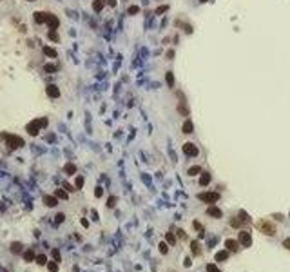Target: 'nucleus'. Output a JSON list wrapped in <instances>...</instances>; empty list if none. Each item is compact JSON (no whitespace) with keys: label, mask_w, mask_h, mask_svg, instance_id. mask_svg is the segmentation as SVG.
Instances as JSON below:
<instances>
[{"label":"nucleus","mask_w":290,"mask_h":272,"mask_svg":"<svg viewBox=\"0 0 290 272\" xmlns=\"http://www.w3.org/2000/svg\"><path fill=\"white\" fill-rule=\"evenodd\" d=\"M33 18H34L36 24H47L49 29H58V25H60L58 16H54V15H51V13H45V11H34V13H33Z\"/></svg>","instance_id":"obj_1"},{"label":"nucleus","mask_w":290,"mask_h":272,"mask_svg":"<svg viewBox=\"0 0 290 272\" xmlns=\"http://www.w3.org/2000/svg\"><path fill=\"white\" fill-rule=\"evenodd\" d=\"M45 125H47V118H38V120L27 123V133H31L33 136H36L38 131H40L42 127H45Z\"/></svg>","instance_id":"obj_2"},{"label":"nucleus","mask_w":290,"mask_h":272,"mask_svg":"<svg viewBox=\"0 0 290 272\" xmlns=\"http://www.w3.org/2000/svg\"><path fill=\"white\" fill-rule=\"evenodd\" d=\"M258 227H259V231H261L263 234H267V236H274V234H276V225L270 223V221H267V220H261V221L258 223Z\"/></svg>","instance_id":"obj_3"},{"label":"nucleus","mask_w":290,"mask_h":272,"mask_svg":"<svg viewBox=\"0 0 290 272\" xmlns=\"http://www.w3.org/2000/svg\"><path fill=\"white\" fill-rule=\"evenodd\" d=\"M198 200L212 205V203H216V202L220 200V192H200V194H198Z\"/></svg>","instance_id":"obj_4"},{"label":"nucleus","mask_w":290,"mask_h":272,"mask_svg":"<svg viewBox=\"0 0 290 272\" xmlns=\"http://www.w3.org/2000/svg\"><path fill=\"white\" fill-rule=\"evenodd\" d=\"M4 138L7 140V143H9V147H11V149H18V147H22V145H24L22 138H18V136H11V134H5Z\"/></svg>","instance_id":"obj_5"},{"label":"nucleus","mask_w":290,"mask_h":272,"mask_svg":"<svg viewBox=\"0 0 290 272\" xmlns=\"http://www.w3.org/2000/svg\"><path fill=\"white\" fill-rule=\"evenodd\" d=\"M238 241H239L243 247H250V243H252L250 232H247V231H241V232H239V236H238Z\"/></svg>","instance_id":"obj_6"},{"label":"nucleus","mask_w":290,"mask_h":272,"mask_svg":"<svg viewBox=\"0 0 290 272\" xmlns=\"http://www.w3.org/2000/svg\"><path fill=\"white\" fill-rule=\"evenodd\" d=\"M183 152H185L187 156H196V154H198V147H196L192 142H187V143H183Z\"/></svg>","instance_id":"obj_7"},{"label":"nucleus","mask_w":290,"mask_h":272,"mask_svg":"<svg viewBox=\"0 0 290 272\" xmlns=\"http://www.w3.org/2000/svg\"><path fill=\"white\" fill-rule=\"evenodd\" d=\"M207 214H209L210 218H216V220H220V218L223 216L221 209H218L216 205H209V207H207Z\"/></svg>","instance_id":"obj_8"},{"label":"nucleus","mask_w":290,"mask_h":272,"mask_svg":"<svg viewBox=\"0 0 290 272\" xmlns=\"http://www.w3.org/2000/svg\"><path fill=\"white\" fill-rule=\"evenodd\" d=\"M45 93H47V96H51V98H58V96H60V89H58L56 85H53V84L45 87Z\"/></svg>","instance_id":"obj_9"},{"label":"nucleus","mask_w":290,"mask_h":272,"mask_svg":"<svg viewBox=\"0 0 290 272\" xmlns=\"http://www.w3.org/2000/svg\"><path fill=\"white\" fill-rule=\"evenodd\" d=\"M225 247H227V251L236 252V251H238V247H239V241H236V240L229 238V240H225Z\"/></svg>","instance_id":"obj_10"},{"label":"nucleus","mask_w":290,"mask_h":272,"mask_svg":"<svg viewBox=\"0 0 290 272\" xmlns=\"http://www.w3.org/2000/svg\"><path fill=\"white\" fill-rule=\"evenodd\" d=\"M181 131H183L185 134H191V133L194 131V123H192V120H185V122H183V125H181Z\"/></svg>","instance_id":"obj_11"},{"label":"nucleus","mask_w":290,"mask_h":272,"mask_svg":"<svg viewBox=\"0 0 290 272\" xmlns=\"http://www.w3.org/2000/svg\"><path fill=\"white\" fill-rule=\"evenodd\" d=\"M210 183V174L209 172H201V176H200V185L201 187H207Z\"/></svg>","instance_id":"obj_12"},{"label":"nucleus","mask_w":290,"mask_h":272,"mask_svg":"<svg viewBox=\"0 0 290 272\" xmlns=\"http://www.w3.org/2000/svg\"><path fill=\"white\" fill-rule=\"evenodd\" d=\"M191 251H192V254H194V256H200V254H201L200 241H192V243H191Z\"/></svg>","instance_id":"obj_13"},{"label":"nucleus","mask_w":290,"mask_h":272,"mask_svg":"<svg viewBox=\"0 0 290 272\" xmlns=\"http://www.w3.org/2000/svg\"><path fill=\"white\" fill-rule=\"evenodd\" d=\"M103 5H105L103 0H94V2H93V9H94L96 13H100V11L103 9Z\"/></svg>","instance_id":"obj_14"},{"label":"nucleus","mask_w":290,"mask_h":272,"mask_svg":"<svg viewBox=\"0 0 290 272\" xmlns=\"http://www.w3.org/2000/svg\"><path fill=\"white\" fill-rule=\"evenodd\" d=\"M227 258H229V252H227V251H220V252L214 256V260H216V261H225Z\"/></svg>","instance_id":"obj_15"},{"label":"nucleus","mask_w":290,"mask_h":272,"mask_svg":"<svg viewBox=\"0 0 290 272\" xmlns=\"http://www.w3.org/2000/svg\"><path fill=\"white\" fill-rule=\"evenodd\" d=\"M239 221H241V225H247V223H250V218L247 216V212H245V211H241V212H239Z\"/></svg>","instance_id":"obj_16"},{"label":"nucleus","mask_w":290,"mask_h":272,"mask_svg":"<svg viewBox=\"0 0 290 272\" xmlns=\"http://www.w3.org/2000/svg\"><path fill=\"white\" fill-rule=\"evenodd\" d=\"M44 53H45L47 56H51V58H56V54H58V53H56L54 49H51V47H47V45L44 47Z\"/></svg>","instance_id":"obj_17"},{"label":"nucleus","mask_w":290,"mask_h":272,"mask_svg":"<svg viewBox=\"0 0 290 272\" xmlns=\"http://www.w3.org/2000/svg\"><path fill=\"white\" fill-rule=\"evenodd\" d=\"M192 225H194V229L200 232V238H203V236H205V232H203V227H201V223H200V221H192Z\"/></svg>","instance_id":"obj_18"},{"label":"nucleus","mask_w":290,"mask_h":272,"mask_svg":"<svg viewBox=\"0 0 290 272\" xmlns=\"http://www.w3.org/2000/svg\"><path fill=\"white\" fill-rule=\"evenodd\" d=\"M165 240H167L169 245H174V243H176V236H174L172 232H167V234H165Z\"/></svg>","instance_id":"obj_19"},{"label":"nucleus","mask_w":290,"mask_h":272,"mask_svg":"<svg viewBox=\"0 0 290 272\" xmlns=\"http://www.w3.org/2000/svg\"><path fill=\"white\" fill-rule=\"evenodd\" d=\"M165 80H167L169 87H174V74H172V73H167V74H165Z\"/></svg>","instance_id":"obj_20"},{"label":"nucleus","mask_w":290,"mask_h":272,"mask_svg":"<svg viewBox=\"0 0 290 272\" xmlns=\"http://www.w3.org/2000/svg\"><path fill=\"white\" fill-rule=\"evenodd\" d=\"M178 113H181L183 116H189V109H187V105H185V102H181V105L178 107Z\"/></svg>","instance_id":"obj_21"},{"label":"nucleus","mask_w":290,"mask_h":272,"mask_svg":"<svg viewBox=\"0 0 290 272\" xmlns=\"http://www.w3.org/2000/svg\"><path fill=\"white\" fill-rule=\"evenodd\" d=\"M200 172H201V167H200V165H194V167L189 169V174H191V176H196V174H200Z\"/></svg>","instance_id":"obj_22"},{"label":"nucleus","mask_w":290,"mask_h":272,"mask_svg":"<svg viewBox=\"0 0 290 272\" xmlns=\"http://www.w3.org/2000/svg\"><path fill=\"white\" fill-rule=\"evenodd\" d=\"M49 38H51L53 42H58V33H56V29H49Z\"/></svg>","instance_id":"obj_23"},{"label":"nucleus","mask_w":290,"mask_h":272,"mask_svg":"<svg viewBox=\"0 0 290 272\" xmlns=\"http://www.w3.org/2000/svg\"><path fill=\"white\" fill-rule=\"evenodd\" d=\"M65 172H67V174H74V172H76V167H74L73 163H67V165H65Z\"/></svg>","instance_id":"obj_24"},{"label":"nucleus","mask_w":290,"mask_h":272,"mask_svg":"<svg viewBox=\"0 0 290 272\" xmlns=\"http://www.w3.org/2000/svg\"><path fill=\"white\" fill-rule=\"evenodd\" d=\"M160 252H161V254H167V252H169V245L161 241V243H160Z\"/></svg>","instance_id":"obj_25"},{"label":"nucleus","mask_w":290,"mask_h":272,"mask_svg":"<svg viewBox=\"0 0 290 272\" xmlns=\"http://www.w3.org/2000/svg\"><path fill=\"white\" fill-rule=\"evenodd\" d=\"M207 272H221V270H220L214 263H209V265H207Z\"/></svg>","instance_id":"obj_26"},{"label":"nucleus","mask_w":290,"mask_h":272,"mask_svg":"<svg viewBox=\"0 0 290 272\" xmlns=\"http://www.w3.org/2000/svg\"><path fill=\"white\" fill-rule=\"evenodd\" d=\"M45 203H47L49 207H53V205H56V200L51 198V196H45Z\"/></svg>","instance_id":"obj_27"},{"label":"nucleus","mask_w":290,"mask_h":272,"mask_svg":"<svg viewBox=\"0 0 290 272\" xmlns=\"http://www.w3.org/2000/svg\"><path fill=\"white\" fill-rule=\"evenodd\" d=\"M136 13H140V7L138 5H131L129 7V15H136Z\"/></svg>","instance_id":"obj_28"},{"label":"nucleus","mask_w":290,"mask_h":272,"mask_svg":"<svg viewBox=\"0 0 290 272\" xmlns=\"http://www.w3.org/2000/svg\"><path fill=\"white\" fill-rule=\"evenodd\" d=\"M44 69H45V71H49V73H54V71H56L58 67H56V65H51V64H49V65H45Z\"/></svg>","instance_id":"obj_29"},{"label":"nucleus","mask_w":290,"mask_h":272,"mask_svg":"<svg viewBox=\"0 0 290 272\" xmlns=\"http://www.w3.org/2000/svg\"><path fill=\"white\" fill-rule=\"evenodd\" d=\"M56 198H62V200H65V198H67V194H65L64 191H56Z\"/></svg>","instance_id":"obj_30"},{"label":"nucleus","mask_w":290,"mask_h":272,"mask_svg":"<svg viewBox=\"0 0 290 272\" xmlns=\"http://www.w3.org/2000/svg\"><path fill=\"white\" fill-rule=\"evenodd\" d=\"M83 185V178H76V189H80Z\"/></svg>","instance_id":"obj_31"},{"label":"nucleus","mask_w":290,"mask_h":272,"mask_svg":"<svg viewBox=\"0 0 290 272\" xmlns=\"http://www.w3.org/2000/svg\"><path fill=\"white\" fill-rule=\"evenodd\" d=\"M94 194H96V198H100V196L103 194V191H102V187H96V191H94Z\"/></svg>","instance_id":"obj_32"},{"label":"nucleus","mask_w":290,"mask_h":272,"mask_svg":"<svg viewBox=\"0 0 290 272\" xmlns=\"http://www.w3.org/2000/svg\"><path fill=\"white\" fill-rule=\"evenodd\" d=\"M178 236H180L181 240H185V238H187V236H185V231H183V229H178Z\"/></svg>","instance_id":"obj_33"},{"label":"nucleus","mask_w":290,"mask_h":272,"mask_svg":"<svg viewBox=\"0 0 290 272\" xmlns=\"http://www.w3.org/2000/svg\"><path fill=\"white\" fill-rule=\"evenodd\" d=\"M283 247H285V249H288V251H290V238H287V240L283 241Z\"/></svg>","instance_id":"obj_34"},{"label":"nucleus","mask_w":290,"mask_h":272,"mask_svg":"<svg viewBox=\"0 0 290 272\" xmlns=\"http://www.w3.org/2000/svg\"><path fill=\"white\" fill-rule=\"evenodd\" d=\"M163 11H167V5H161V7L156 9V13H163Z\"/></svg>","instance_id":"obj_35"},{"label":"nucleus","mask_w":290,"mask_h":272,"mask_svg":"<svg viewBox=\"0 0 290 272\" xmlns=\"http://www.w3.org/2000/svg\"><path fill=\"white\" fill-rule=\"evenodd\" d=\"M38 263L44 265V263H45V256H38Z\"/></svg>","instance_id":"obj_36"},{"label":"nucleus","mask_w":290,"mask_h":272,"mask_svg":"<svg viewBox=\"0 0 290 272\" xmlns=\"http://www.w3.org/2000/svg\"><path fill=\"white\" fill-rule=\"evenodd\" d=\"M56 269H58V267H56L54 263H51V265H49V270H51V272H56Z\"/></svg>","instance_id":"obj_37"},{"label":"nucleus","mask_w":290,"mask_h":272,"mask_svg":"<svg viewBox=\"0 0 290 272\" xmlns=\"http://www.w3.org/2000/svg\"><path fill=\"white\" fill-rule=\"evenodd\" d=\"M64 187H65V189H67V191H76V189H73V187H71V185H69V183H64Z\"/></svg>","instance_id":"obj_38"},{"label":"nucleus","mask_w":290,"mask_h":272,"mask_svg":"<svg viewBox=\"0 0 290 272\" xmlns=\"http://www.w3.org/2000/svg\"><path fill=\"white\" fill-rule=\"evenodd\" d=\"M114 202H116V198H109V207H112V205H114Z\"/></svg>","instance_id":"obj_39"},{"label":"nucleus","mask_w":290,"mask_h":272,"mask_svg":"<svg viewBox=\"0 0 290 272\" xmlns=\"http://www.w3.org/2000/svg\"><path fill=\"white\" fill-rule=\"evenodd\" d=\"M107 4H109L111 7H114V5H116V0H107Z\"/></svg>","instance_id":"obj_40"},{"label":"nucleus","mask_w":290,"mask_h":272,"mask_svg":"<svg viewBox=\"0 0 290 272\" xmlns=\"http://www.w3.org/2000/svg\"><path fill=\"white\" fill-rule=\"evenodd\" d=\"M200 2H207V0H200Z\"/></svg>","instance_id":"obj_41"},{"label":"nucleus","mask_w":290,"mask_h":272,"mask_svg":"<svg viewBox=\"0 0 290 272\" xmlns=\"http://www.w3.org/2000/svg\"><path fill=\"white\" fill-rule=\"evenodd\" d=\"M27 2H34V0H27Z\"/></svg>","instance_id":"obj_42"}]
</instances>
